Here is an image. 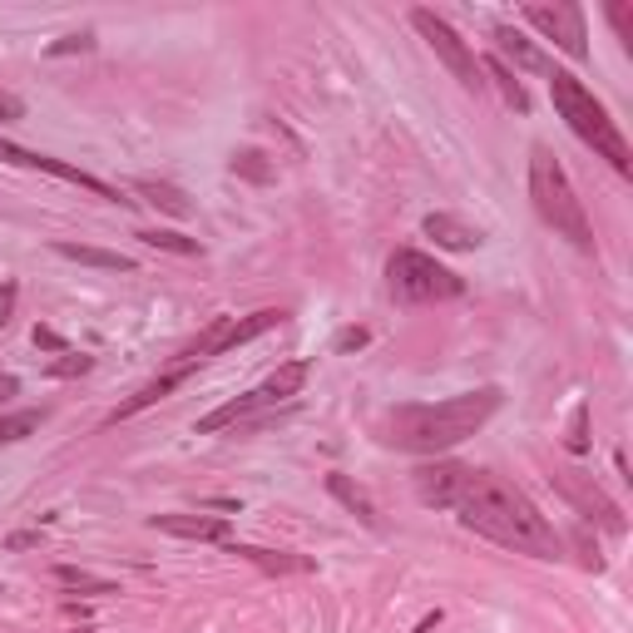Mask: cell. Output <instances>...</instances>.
Here are the masks:
<instances>
[{
    "label": "cell",
    "instance_id": "cell-1",
    "mask_svg": "<svg viewBox=\"0 0 633 633\" xmlns=\"http://www.w3.org/2000/svg\"><path fill=\"white\" fill-rule=\"evenodd\" d=\"M456 515H460L466 530L485 534L490 545L515 549V555H530V559H559L565 555L555 524L540 515V505H534L524 490H515L510 480H501V476L476 470V480H470V490L460 495Z\"/></svg>",
    "mask_w": 633,
    "mask_h": 633
},
{
    "label": "cell",
    "instance_id": "cell-2",
    "mask_svg": "<svg viewBox=\"0 0 633 633\" xmlns=\"http://www.w3.org/2000/svg\"><path fill=\"white\" fill-rule=\"evenodd\" d=\"M501 387H476L451 401H431V406H396L391 416H381V441L396 445V451H416V456H441L451 445L470 441L501 412Z\"/></svg>",
    "mask_w": 633,
    "mask_h": 633
},
{
    "label": "cell",
    "instance_id": "cell-3",
    "mask_svg": "<svg viewBox=\"0 0 633 633\" xmlns=\"http://www.w3.org/2000/svg\"><path fill=\"white\" fill-rule=\"evenodd\" d=\"M530 203H534V213L545 218V228H555L559 238H569L579 253H594L590 213H584V203H579V193H574V183H569L559 154L545 149V144L530 149Z\"/></svg>",
    "mask_w": 633,
    "mask_h": 633
},
{
    "label": "cell",
    "instance_id": "cell-4",
    "mask_svg": "<svg viewBox=\"0 0 633 633\" xmlns=\"http://www.w3.org/2000/svg\"><path fill=\"white\" fill-rule=\"evenodd\" d=\"M549 100H555L559 119H565L569 129H574L579 139L594 149V154L609 159L619 174H633V149H629V139L619 134V124L609 119V110L594 100V89L584 85V79H574L569 69H555V75H549Z\"/></svg>",
    "mask_w": 633,
    "mask_h": 633
},
{
    "label": "cell",
    "instance_id": "cell-5",
    "mask_svg": "<svg viewBox=\"0 0 633 633\" xmlns=\"http://www.w3.org/2000/svg\"><path fill=\"white\" fill-rule=\"evenodd\" d=\"M387 288L406 307H426V302H451L466 292V278H456L451 267H441L435 257L416 253V248H396L387 257Z\"/></svg>",
    "mask_w": 633,
    "mask_h": 633
},
{
    "label": "cell",
    "instance_id": "cell-6",
    "mask_svg": "<svg viewBox=\"0 0 633 633\" xmlns=\"http://www.w3.org/2000/svg\"><path fill=\"white\" fill-rule=\"evenodd\" d=\"M282 317H288V312H278V307L248 312V317H213V322L199 332V342H189L183 352H178L174 367L193 377L203 362H213V356L233 352V346H243V342H253V337H263V332H273V327H282Z\"/></svg>",
    "mask_w": 633,
    "mask_h": 633
},
{
    "label": "cell",
    "instance_id": "cell-7",
    "mask_svg": "<svg viewBox=\"0 0 633 633\" xmlns=\"http://www.w3.org/2000/svg\"><path fill=\"white\" fill-rule=\"evenodd\" d=\"M549 480H555V490L579 510V520H584V524H599V530H609V534H629V520H623L619 501H613V495L590 476V470L555 466V476H549Z\"/></svg>",
    "mask_w": 633,
    "mask_h": 633
},
{
    "label": "cell",
    "instance_id": "cell-8",
    "mask_svg": "<svg viewBox=\"0 0 633 633\" xmlns=\"http://www.w3.org/2000/svg\"><path fill=\"white\" fill-rule=\"evenodd\" d=\"M412 25H416V30H421V40L431 45L435 55H441V65L451 69V75H456L460 85L470 89V94H480V89H485V75H480L476 50H470V45L460 40V35L441 21V15H435V11H426V5H421V11H412Z\"/></svg>",
    "mask_w": 633,
    "mask_h": 633
},
{
    "label": "cell",
    "instance_id": "cell-9",
    "mask_svg": "<svg viewBox=\"0 0 633 633\" xmlns=\"http://www.w3.org/2000/svg\"><path fill=\"white\" fill-rule=\"evenodd\" d=\"M0 164H15V168H35V174L65 178V183H75V189L94 193V199H104V203H134V199H124V193H119V189H114V183H104V178L85 174V168L65 164V159H50V154H35V149H21V144H5V139H0Z\"/></svg>",
    "mask_w": 633,
    "mask_h": 633
},
{
    "label": "cell",
    "instance_id": "cell-10",
    "mask_svg": "<svg viewBox=\"0 0 633 633\" xmlns=\"http://www.w3.org/2000/svg\"><path fill=\"white\" fill-rule=\"evenodd\" d=\"M470 480H476V466H460V460H426V466L412 470L416 495L431 510H456L460 495L470 490Z\"/></svg>",
    "mask_w": 633,
    "mask_h": 633
},
{
    "label": "cell",
    "instance_id": "cell-11",
    "mask_svg": "<svg viewBox=\"0 0 633 633\" xmlns=\"http://www.w3.org/2000/svg\"><path fill=\"white\" fill-rule=\"evenodd\" d=\"M520 15L545 40H555L569 60H590V35H584V11L579 5H524Z\"/></svg>",
    "mask_w": 633,
    "mask_h": 633
},
{
    "label": "cell",
    "instance_id": "cell-12",
    "mask_svg": "<svg viewBox=\"0 0 633 633\" xmlns=\"http://www.w3.org/2000/svg\"><path fill=\"white\" fill-rule=\"evenodd\" d=\"M490 40H495V55L505 60V65H515V69H530V75H555V60L545 55V50H540V45L530 40V35H520L515 30V25H495V30H490Z\"/></svg>",
    "mask_w": 633,
    "mask_h": 633
},
{
    "label": "cell",
    "instance_id": "cell-13",
    "mask_svg": "<svg viewBox=\"0 0 633 633\" xmlns=\"http://www.w3.org/2000/svg\"><path fill=\"white\" fill-rule=\"evenodd\" d=\"M154 530L178 534V540H199V545H228L233 540V524L223 515H154Z\"/></svg>",
    "mask_w": 633,
    "mask_h": 633
},
{
    "label": "cell",
    "instance_id": "cell-14",
    "mask_svg": "<svg viewBox=\"0 0 633 633\" xmlns=\"http://www.w3.org/2000/svg\"><path fill=\"white\" fill-rule=\"evenodd\" d=\"M421 233L435 238V248H451V253H470V248L485 243V233H480L476 223L456 218V213H426Z\"/></svg>",
    "mask_w": 633,
    "mask_h": 633
},
{
    "label": "cell",
    "instance_id": "cell-15",
    "mask_svg": "<svg viewBox=\"0 0 633 633\" xmlns=\"http://www.w3.org/2000/svg\"><path fill=\"white\" fill-rule=\"evenodd\" d=\"M228 555L248 559L253 569H263V574H312L317 569V559L312 555H292V549H263V545H228Z\"/></svg>",
    "mask_w": 633,
    "mask_h": 633
},
{
    "label": "cell",
    "instance_id": "cell-16",
    "mask_svg": "<svg viewBox=\"0 0 633 633\" xmlns=\"http://www.w3.org/2000/svg\"><path fill=\"white\" fill-rule=\"evenodd\" d=\"M183 381H189V371H178V367H168L164 377H154L149 381V387H139L134 391L129 401H119V412L110 416V421H129V416H139V412H149V406H159V401L164 396H174L178 387H183Z\"/></svg>",
    "mask_w": 633,
    "mask_h": 633
},
{
    "label": "cell",
    "instance_id": "cell-17",
    "mask_svg": "<svg viewBox=\"0 0 633 633\" xmlns=\"http://www.w3.org/2000/svg\"><path fill=\"white\" fill-rule=\"evenodd\" d=\"M480 75H485V85L501 89V100L510 104L515 114H530V89L520 85V75H515V69L505 65L501 55H485V60H480Z\"/></svg>",
    "mask_w": 633,
    "mask_h": 633
},
{
    "label": "cell",
    "instance_id": "cell-18",
    "mask_svg": "<svg viewBox=\"0 0 633 633\" xmlns=\"http://www.w3.org/2000/svg\"><path fill=\"white\" fill-rule=\"evenodd\" d=\"M327 490H332L337 501H342V505H346V510H352V515H356V520L367 524V530H381V515H377V501H371V495H367V490H362V485H356V480H352V476H342V470H332V476H327Z\"/></svg>",
    "mask_w": 633,
    "mask_h": 633
},
{
    "label": "cell",
    "instance_id": "cell-19",
    "mask_svg": "<svg viewBox=\"0 0 633 633\" xmlns=\"http://www.w3.org/2000/svg\"><path fill=\"white\" fill-rule=\"evenodd\" d=\"M134 193H144V203H154V208L168 213V218H189L193 213L189 193L178 189V183H164V178H134Z\"/></svg>",
    "mask_w": 633,
    "mask_h": 633
},
{
    "label": "cell",
    "instance_id": "cell-20",
    "mask_svg": "<svg viewBox=\"0 0 633 633\" xmlns=\"http://www.w3.org/2000/svg\"><path fill=\"white\" fill-rule=\"evenodd\" d=\"M307 371H312V362H282L273 377L257 387V396H263V406H278V401H292L302 387H307Z\"/></svg>",
    "mask_w": 633,
    "mask_h": 633
},
{
    "label": "cell",
    "instance_id": "cell-21",
    "mask_svg": "<svg viewBox=\"0 0 633 633\" xmlns=\"http://www.w3.org/2000/svg\"><path fill=\"white\" fill-rule=\"evenodd\" d=\"M60 257H69V263H85V267H104V273H134V257L129 253H110V248H89V243H50Z\"/></svg>",
    "mask_w": 633,
    "mask_h": 633
},
{
    "label": "cell",
    "instance_id": "cell-22",
    "mask_svg": "<svg viewBox=\"0 0 633 633\" xmlns=\"http://www.w3.org/2000/svg\"><path fill=\"white\" fill-rule=\"evenodd\" d=\"M228 168H233L238 178H248V183H273V178H278V164H273L263 149H238V154L228 159Z\"/></svg>",
    "mask_w": 633,
    "mask_h": 633
},
{
    "label": "cell",
    "instance_id": "cell-23",
    "mask_svg": "<svg viewBox=\"0 0 633 633\" xmlns=\"http://www.w3.org/2000/svg\"><path fill=\"white\" fill-rule=\"evenodd\" d=\"M55 584H65V590H85V594H119L114 579L89 574V569H79V565H55Z\"/></svg>",
    "mask_w": 633,
    "mask_h": 633
},
{
    "label": "cell",
    "instance_id": "cell-24",
    "mask_svg": "<svg viewBox=\"0 0 633 633\" xmlns=\"http://www.w3.org/2000/svg\"><path fill=\"white\" fill-rule=\"evenodd\" d=\"M45 426V412H0V445H15Z\"/></svg>",
    "mask_w": 633,
    "mask_h": 633
},
{
    "label": "cell",
    "instance_id": "cell-25",
    "mask_svg": "<svg viewBox=\"0 0 633 633\" xmlns=\"http://www.w3.org/2000/svg\"><path fill=\"white\" fill-rule=\"evenodd\" d=\"M139 243H149V248H164V253H178V257H199V253H203V243H199V238L164 233V228H144V233H139Z\"/></svg>",
    "mask_w": 633,
    "mask_h": 633
},
{
    "label": "cell",
    "instance_id": "cell-26",
    "mask_svg": "<svg viewBox=\"0 0 633 633\" xmlns=\"http://www.w3.org/2000/svg\"><path fill=\"white\" fill-rule=\"evenodd\" d=\"M590 406H584V401H579L574 406V416H569V435H565V451L569 456H590Z\"/></svg>",
    "mask_w": 633,
    "mask_h": 633
},
{
    "label": "cell",
    "instance_id": "cell-27",
    "mask_svg": "<svg viewBox=\"0 0 633 633\" xmlns=\"http://www.w3.org/2000/svg\"><path fill=\"white\" fill-rule=\"evenodd\" d=\"M89 367H94V356H89V352H75V346H69V352H60V362H50V367H45V377L65 381V377H85Z\"/></svg>",
    "mask_w": 633,
    "mask_h": 633
},
{
    "label": "cell",
    "instance_id": "cell-28",
    "mask_svg": "<svg viewBox=\"0 0 633 633\" xmlns=\"http://www.w3.org/2000/svg\"><path fill=\"white\" fill-rule=\"evenodd\" d=\"M89 50H94V35L79 30V35H65V40H55L50 50H45V55L60 60V55H89Z\"/></svg>",
    "mask_w": 633,
    "mask_h": 633
},
{
    "label": "cell",
    "instance_id": "cell-29",
    "mask_svg": "<svg viewBox=\"0 0 633 633\" xmlns=\"http://www.w3.org/2000/svg\"><path fill=\"white\" fill-rule=\"evenodd\" d=\"M574 549H579V565L599 574V569H604V555H599V545L590 540V524H579V530H574Z\"/></svg>",
    "mask_w": 633,
    "mask_h": 633
},
{
    "label": "cell",
    "instance_id": "cell-30",
    "mask_svg": "<svg viewBox=\"0 0 633 633\" xmlns=\"http://www.w3.org/2000/svg\"><path fill=\"white\" fill-rule=\"evenodd\" d=\"M367 342H371L367 327H342V332L332 337V352H337V356H346V352H362Z\"/></svg>",
    "mask_w": 633,
    "mask_h": 633
},
{
    "label": "cell",
    "instance_id": "cell-31",
    "mask_svg": "<svg viewBox=\"0 0 633 633\" xmlns=\"http://www.w3.org/2000/svg\"><path fill=\"white\" fill-rule=\"evenodd\" d=\"M15 297H21V288L11 278H0V327L15 322Z\"/></svg>",
    "mask_w": 633,
    "mask_h": 633
},
{
    "label": "cell",
    "instance_id": "cell-32",
    "mask_svg": "<svg viewBox=\"0 0 633 633\" xmlns=\"http://www.w3.org/2000/svg\"><path fill=\"white\" fill-rule=\"evenodd\" d=\"M15 119H25V100L11 94V89H0V124H15Z\"/></svg>",
    "mask_w": 633,
    "mask_h": 633
},
{
    "label": "cell",
    "instance_id": "cell-33",
    "mask_svg": "<svg viewBox=\"0 0 633 633\" xmlns=\"http://www.w3.org/2000/svg\"><path fill=\"white\" fill-rule=\"evenodd\" d=\"M30 337H35V346H45V352H69V342L60 332H50V327H35Z\"/></svg>",
    "mask_w": 633,
    "mask_h": 633
},
{
    "label": "cell",
    "instance_id": "cell-34",
    "mask_svg": "<svg viewBox=\"0 0 633 633\" xmlns=\"http://www.w3.org/2000/svg\"><path fill=\"white\" fill-rule=\"evenodd\" d=\"M30 545H40V530H15L5 540V549H30Z\"/></svg>",
    "mask_w": 633,
    "mask_h": 633
},
{
    "label": "cell",
    "instance_id": "cell-35",
    "mask_svg": "<svg viewBox=\"0 0 633 633\" xmlns=\"http://www.w3.org/2000/svg\"><path fill=\"white\" fill-rule=\"evenodd\" d=\"M11 396H21V381L11 371H0V401H11Z\"/></svg>",
    "mask_w": 633,
    "mask_h": 633
},
{
    "label": "cell",
    "instance_id": "cell-36",
    "mask_svg": "<svg viewBox=\"0 0 633 633\" xmlns=\"http://www.w3.org/2000/svg\"><path fill=\"white\" fill-rule=\"evenodd\" d=\"M65 613H69V619H79V623H89V609H85V604H65Z\"/></svg>",
    "mask_w": 633,
    "mask_h": 633
},
{
    "label": "cell",
    "instance_id": "cell-37",
    "mask_svg": "<svg viewBox=\"0 0 633 633\" xmlns=\"http://www.w3.org/2000/svg\"><path fill=\"white\" fill-rule=\"evenodd\" d=\"M69 633H89V629H69Z\"/></svg>",
    "mask_w": 633,
    "mask_h": 633
}]
</instances>
